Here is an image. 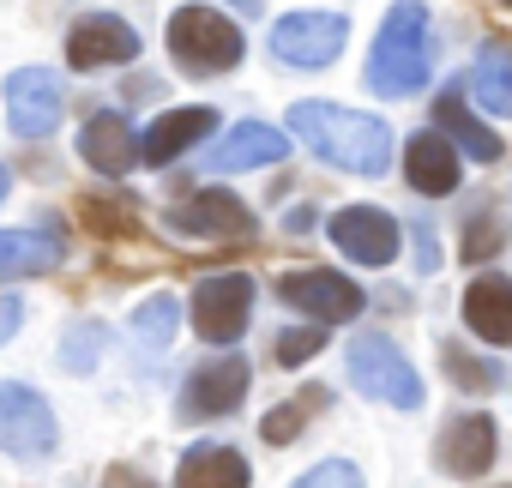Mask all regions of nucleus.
<instances>
[{"label":"nucleus","mask_w":512,"mask_h":488,"mask_svg":"<svg viewBox=\"0 0 512 488\" xmlns=\"http://www.w3.org/2000/svg\"><path fill=\"white\" fill-rule=\"evenodd\" d=\"M175 488H247V458L223 440H199L181 470H175Z\"/></svg>","instance_id":"nucleus-22"},{"label":"nucleus","mask_w":512,"mask_h":488,"mask_svg":"<svg viewBox=\"0 0 512 488\" xmlns=\"http://www.w3.org/2000/svg\"><path fill=\"white\" fill-rule=\"evenodd\" d=\"M241 398H247V362L235 350H217L211 362H199L187 374L181 410L187 416H229V410H241Z\"/></svg>","instance_id":"nucleus-14"},{"label":"nucleus","mask_w":512,"mask_h":488,"mask_svg":"<svg viewBox=\"0 0 512 488\" xmlns=\"http://www.w3.org/2000/svg\"><path fill=\"white\" fill-rule=\"evenodd\" d=\"M422 79H428V7L398 0L368 49V85L380 97H410Z\"/></svg>","instance_id":"nucleus-2"},{"label":"nucleus","mask_w":512,"mask_h":488,"mask_svg":"<svg viewBox=\"0 0 512 488\" xmlns=\"http://www.w3.org/2000/svg\"><path fill=\"white\" fill-rule=\"evenodd\" d=\"M19 332V296H0V344Z\"/></svg>","instance_id":"nucleus-32"},{"label":"nucleus","mask_w":512,"mask_h":488,"mask_svg":"<svg viewBox=\"0 0 512 488\" xmlns=\"http://www.w3.org/2000/svg\"><path fill=\"white\" fill-rule=\"evenodd\" d=\"M61 440L55 428V410L43 404V392L7 380L0 386V452H13V458H49Z\"/></svg>","instance_id":"nucleus-7"},{"label":"nucleus","mask_w":512,"mask_h":488,"mask_svg":"<svg viewBox=\"0 0 512 488\" xmlns=\"http://www.w3.org/2000/svg\"><path fill=\"white\" fill-rule=\"evenodd\" d=\"M278 302H290V308H302V314H314L320 326H344V320H356L362 314V290L344 278V272H284L278 278Z\"/></svg>","instance_id":"nucleus-9"},{"label":"nucleus","mask_w":512,"mask_h":488,"mask_svg":"<svg viewBox=\"0 0 512 488\" xmlns=\"http://www.w3.org/2000/svg\"><path fill=\"white\" fill-rule=\"evenodd\" d=\"M446 368H452L458 386H476V392H494V386H500V368H494V362H476V356H464V350H452V344H446Z\"/></svg>","instance_id":"nucleus-29"},{"label":"nucleus","mask_w":512,"mask_h":488,"mask_svg":"<svg viewBox=\"0 0 512 488\" xmlns=\"http://www.w3.org/2000/svg\"><path fill=\"white\" fill-rule=\"evenodd\" d=\"M169 55H175L181 73L217 79V73H235V67H241L247 37H241V25H229L217 7H175V19H169Z\"/></svg>","instance_id":"nucleus-3"},{"label":"nucleus","mask_w":512,"mask_h":488,"mask_svg":"<svg viewBox=\"0 0 512 488\" xmlns=\"http://www.w3.org/2000/svg\"><path fill=\"white\" fill-rule=\"evenodd\" d=\"M61 235L49 229H0V278H43L61 266Z\"/></svg>","instance_id":"nucleus-20"},{"label":"nucleus","mask_w":512,"mask_h":488,"mask_svg":"<svg viewBox=\"0 0 512 488\" xmlns=\"http://www.w3.org/2000/svg\"><path fill=\"white\" fill-rule=\"evenodd\" d=\"M169 229H181V235H235V241H247L253 229H260V217H253L229 187H205V193L169 205Z\"/></svg>","instance_id":"nucleus-13"},{"label":"nucleus","mask_w":512,"mask_h":488,"mask_svg":"<svg viewBox=\"0 0 512 488\" xmlns=\"http://www.w3.org/2000/svg\"><path fill=\"white\" fill-rule=\"evenodd\" d=\"M464 326L488 344V350H506L512 344V284L506 278H476L464 290Z\"/></svg>","instance_id":"nucleus-19"},{"label":"nucleus","mask_w":512,"mask_h":488,"mask_svg":"<svg viewBox=\"0 0 512 488\" xmlns=\"http://www.w3.org/2000/svg\"><path fill=\"white\" fill-rule=\"evenodd\" d=\"M7 187H13V175H7V169H0V199H7Z\"/></svg>","instance_id":"nucleus-34"},{"label":"nucleus","mask_w":512,"mask_h":488,"mask_svg":"<svg viewBox=\"0 0 512 488\" xmlns=\"http://www.w3.org/2000/svg\"><path fill=\"white\" fill-rule=\"evenodd\" d=\"M404 175H410V187H416V193L440 199V193H452V187H458V151H452L440 133H416V139L404 145Z\"/></svg>","instance_id":"nucleus-21"},{"label":"nucleus","mask_w":512,"mask_h":488,"mask_svg":"<svg viewBox=\"0 0 512 488\" xmlns=\"http://www.w3.org/2000/svg\"><path fill=\"white\" fill-rule=\"evenodd\" d=\"M470 91H476V103H482L488 115H512V55H506V43H488V49L476 55Z\"/></svg>","instance_id":"nucleus-24"},{"label":"nucleus","mask_w":512,"mask_h":488,"mask_svg":"<svg viewBox=\"0 0 512 488\" xmlns=\"http://www.w3.org/2000/svg\"><path fill=\"white\" fill-rule=\"evenodd\" d=\"M284 157H290V133H278L272 121H241V127H229V133H223V145H217V151H205V163H211L217 175L272 169V163H284Z\"/></svg>","instance_id":"nucleus-15"},{"label":"nucleus","mask_w":512,"mask_h":488,"mask_svg":"<svg viewBox=\"0 0 512 488\" xmlns=\"http://www.w3.org/2000/svg\"><path fill=\"white\" fill-rule=\"evenodd\" d=\"M127 326H133V338H139L145 362H157V356L175 344V296H151V302H139Z\"/></svg>","instance_id":"nucleus-25"},{"label":"nucleus","mask_w":512,"mask_h":488,"mask_svg":"<svg viewBox=\"0 0 512 488\" xmlns=\"http://www.w3.org/2000/svg\"><path fill=\"white\" fill-rule=\"evenodd\" d=\"M326 404H332V392H326V386H296L278 410H266L260 440H266V446H290V440H296V434H302L320 410H326Z\"/></svg>","instance_id":"nucleus-23"},{"label":"nucleus","mask_w":512,"mask_h":488,"mask_svg":"<svg viewBox=\"0 0 512 488\" xmlns=\"http://www.w3.org/2000/svg\"><path fill=\"white\" fill-rule=\"evenodd\" d=\"M79 157H85L97 175H127V169L139 163V133L127 127V115L103 109V115H91L85 133H79Z\"/></svg>","instance_id":"nucleus-18"},{"label":"nucleus","mask_w":512,"mask_h":488,"mask_svg":"<svg viewBox=\"0 0 512 488\" xmlns=\"http://www.w3.org/2000/svg\"><path fill=\"white\" fill-rule=\"evenodd\" d=\"M290 488H362V470L350 464V458H326V464H314V470H302Z\"/></svg>","instance_id":"nucleus-28"},{"label":"nucleus","mask_w":512,"mask_h":488,"mask_svg":"<svg viewBox=\"0 0 512 488\" xmlns=\"http://www.w3.org/2000/svg\"><path fill=\"white\" fill-rule=\"evenodd\" d=\"M326 350V326H296V332H278V344H272V362H284V368H302V362H314Z\"/></svg>","instance_id":"nucleus-27"},{"label":"nucleus","mask_w":512,"mask_h":488,"mask_svg":"<svg viewBox=\"0 0 512 488\" xmlns=\"http://www.w3.org/2000/svg\"><path fill=\"white\" fill-rule=\"evenodd\" d=\"M67 121V91L49 67H19L7 73V127L19 139H49Z\"/></svg>","instance_id":"nucleus-5"},{"label":"nucleus","mask_w":512,"mask_h":488,"mask_svg":"<svg viewBox=\"0 0 512 488\" xmlns=\"http://www.w3.org/2000/svg\"><path fill=\"white\" fill-rule=\"evenodd\" d=\"M139 55V31L115 13H91L67 31V61L79 73H97V67H127Z\"/></svg>","instance_id":"nucleus-11"},{"label":"nucleus","mask_w":512,"mask_h":488,"mask_svg":"<svg viewBox=\"0 0 512 488\" xmlns=\"http://www.w3.org/2000/svg\"><path fill=\"white\" fill-rule=\"evenodd\" d=\"M290 133L320 151L332 169L344 175H386L392 169V127L380 115H362V109H344V103H296L290 109Z\"/></svg>","instance_id":"nucleus-1"},{"label":"nucleus","mask_w":512,"mask_h":488,"mask_svg":"<svg viewBox=\"0 0 512 488\" xmlns=\"http://www.w3.org/2000/svg\"><path fill=\"white\" fill-rule=\"evenodd\" d=\"M253 320V278L247 272H217V278H199L193 290V326L205 344H235Z\"/></svg>","instance_id":"nucleus-6"},{"label":"nucleus","mask_w":512,"mask_h":488,"mask_svg":"<svg viewBox=\"0 0 512 488\" xmlns=\"http://www.w3.org/2000/svg\"><path fill=\"white\" fill-rule=\"evenodd\" d=\"M506 241V223H500V199H482L464 223V260H494Z\"/></svg>","instance_id":"nucleus-26"},{"label":"nucleus","mask_w":512,"mask_h":488,"mask_svg":"<svg viewBox=\"0 0 512 488\" xmlns=\"http://www.w3.org/2000/svg\"><path fill=\"white\" fill-rule=\"evenodd\" d=\"M217 133V109H169V115H157L151 127H145V139H139V163H151V169H169L175 157H187L199 139H211Z\"/></svg>","instance_id":"nucleus-16"},{"label":"nucleus","mask_w":512,"mask_h":488,"mask_svg":"<svg viewBox=\"0 0 512 488\" xmlns=\"http://www.w3.org/2000/svg\"><path fill=\"white\" fill-rule=\"evenodd\" d=\"M97 338H103V326H73L67 332V350H61V368H91L97 362Z\"/></svg>","instance_id":"nucleus-30"},{"label":"nucleus","mask_w":512,"mask_h":488,"mask_svg":"<svg viewBox=\"0 0 512 488\" xmlns=\"http://www.w3.org/2000/svg\"><path fill=\"white\" fill-rule=\"evenodd\" d=\"M229 7H241V13H260V0H229Z\"/></svg>","instance_id":"nucleus-33"},{"label":"nucleus","mask_w":512,"mask_h":488,"mask_svg":"<svg viewBox=\"0 0 512 488\" xmlns=\"http://www.w3.org/2000/svg\"><path fill=\"white\" fill-rule=\"evenodd\" d=\"M332 248H344L356 266H392L398 260V223L380 205H344L332 217Z\"/></svg>","instance_id":"nucleus-12"},{"label":"nucleus","mask_w":512,"mask_h":488,"mask_svg":"<svg viewBox=\"0 0 512 488\" xmlns=\"http://www.w3.org/2000/svg\"><path fill=\"white\" fill-rule=\"evenodd\" d=\"M494 458H500V422L494 416L470 410V416H452L440 428V470L446 476H464V482L470 476H488Z\"/></svg>","instance_id":"nucleus-10"},{"label":"nucleus","mask_w":512,"mask_h":488,"mask_svg":"<svg viewBox=\"0 0 512 488\" xmlns=\"http://www.w3.org/2000/svg\"><path fill=\"white\" fill-rule=\"evenodd\" d=\"M344 362H350V380L368 392V398H386L392 410H422V374L410 368V356L398 350V344H386V338H356L350 350H344Z\"/></svg>","instance_id":"nucleus-4"},{"label":"nucleus","mask_w":512,"mask_h":488,"mask_svg":"<svg viewBox=\"0 0 512 488\" xmlns=\"http://www.w3.org/2000/svg\"><path fill=\"white\" fill-rule=\"evenodd\" d=\"M103 488H151V476H139V470H127V464H115V470L103 476Z\"/></svg>","instance_id":"nucleus-31"},{"label":"nucleus","mask_w":512,"mask_h":488,"mask_svg":"<svg viewBox=\"0 0 512 488\" xmlns=\"http://www.w3.org/2000/svg\"><path fill=\"white\" fill-rule=\"evenodd\" d=\"M344 37H350V25H344L338 13H290V19L272 31V55H278L284 67L314 73V67H332V61L344 55Z\"/></svg>","instance_id":"nucleus-8"},{"label":"nucleus","mask_w":512,"mask_h":488,"mask_svg":"<svg viewBox=\"0 0 512 488\" xmlns=\"http://www.w3.org/2000/svg\"><path fill=\"white\" fill-rule=\"evenodd\" d=\"M434 121H440V139H446V145H464L476 163H500V157H506V139L470 115V103H464V79H452V85L440 91Z\"/></svg>","instance_id":"nucleus-17"}]
</instances>
